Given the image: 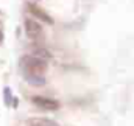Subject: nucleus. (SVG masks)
Wrapping results in <instances>:
<instances>
[{"instance_id":"nucleus-2","label":"nucleus","mask_w":134,"mask_h":126,"mask_svg":"<svg viewBox=\"0 0 134 126\" xmlns=\"http://www.w3.org/2000/svg\"><path fill=\"white\" fill-rule=\"evenodd\" d=\"M25 33L34 42L37 44L44 42V28L33 19H25Z\"/></svg>"},{"instance_id":"nucleus-7","label":"nucleus","mask_w":134,"mask_h":126,"mask_svg":"<svg viewBox=\"0 0 134 126\" xmlns=\"http://www.w3.org/2000/svg\"><path fill=\"white\" fill-rule=\"evenodd\" d=\"M28 125L30 126H58L55 122L47 120V118H31V120H28Z\"/></svg>"},{"instance_id":"nucleus-9","label":"nucleus","mask_w":134,"mask_h":126,"mask_svg":"<svg viewBox=\"0 0 134 126\" xmlns=\"http://www.w3.org/2000/svg\"><path fill=\"white\" fill-rule=\"evenodd\" d=\"M0 41H2V33H0Z\"/></svg>"},{"instance_id":"nucleus-1","label":"nucleus","mask_w":134,"mask_h":126,"mask_svg":"<svg viewBox=\"0 0 134 126\" xmlns=\"http://www.w3.org/2000/svg\"><path fill=\"white\" fill-rule=\"evenodd\" d=\"M20 68L25 73H42L44 75L47 70V62L39 58H34L31 55H25L20 58Z\"/></svg>"},{"instance_id":"nucleus-8","label":"nucleus","mask_w":134,"mask_h":126,"mask_svg":"<svg viewBox=\"0 0 134 126\" xmlns=\"http://www.w3.org/2000/svg\"><path fill=\"white\" fill-rule=\"evenodd\" d=\"M3 96H5V100H6V104H9V101H11V90L6 87L5 89V94H3Z\"/></svg>"},{"instance_id":"nucleus-4","label":"nucleus","mask_w":134,"mask_h":126,"mask_svg":"<svg viewBox=\"0 0 134 126\" xmlns=\"http://www.w3.org/2000/svg\"><path fill=\"white\" fill-rule=\"evenodd\" d=\"M30 55L34 56V58L42 59V61H48V59L52 58V53H50L47 48H44L42 45H33V47L30 48Z\"/></svg>"},{"instance_id":"nucleus-3","label":"nucleus","mask_w":134,"mask_h":126,"mask_svg":"<svg viewBox=\"0 0 134 126\" xmlns=\"http://www.w3.org/2000/svg\"><path fill=\"white\" fill-rule=\"evenodd\" d=\"M31 101L34 103V106H37L39 109L44 111H56L59 107V103L52 100V98H45V96H33Z\"/></svg>"},{"instance_id":"nucleus-6","label":"nucleus","mask_w":134,"mask_h":126,"mask_svg":"<svg viewBox=\"0 0 134 126\" xmlns=\"http://www.w3.org/2000/svg\"><path fill=\"white\" fill-rule=\"evenodd\" d=\"M25 81L30 83L31 86H44L45 84V76L42 73H25Z\"/></svg>"},{"instance_id":"nucleus-5","label":"nucleus","mask_w":134,"mask_h":126,"mask_svg":"<svg viewBox=\"0 0 134 126\" xmlns=\"http://www.w3.org/2000/svg\"><path fill=\"white\" fill-rule=\"evenodd\" d=\"M28 11L36 16L37 19H41L42 22H45V24H53V20H52V17L45 13V11H42L41 8H37V6H34V5H28Z\"/></svg>"}]
</instances>
